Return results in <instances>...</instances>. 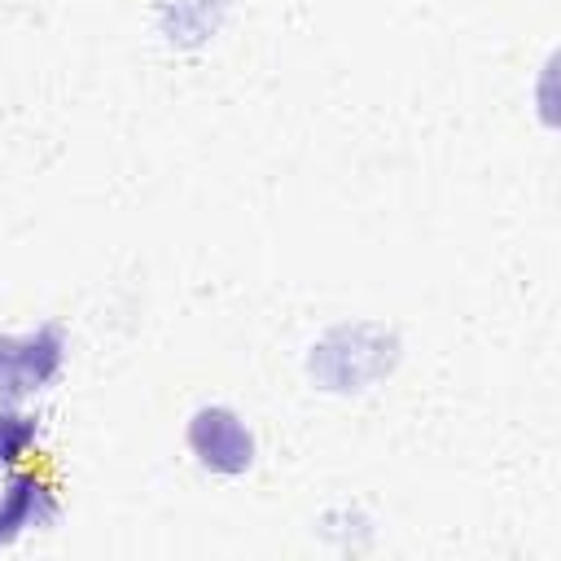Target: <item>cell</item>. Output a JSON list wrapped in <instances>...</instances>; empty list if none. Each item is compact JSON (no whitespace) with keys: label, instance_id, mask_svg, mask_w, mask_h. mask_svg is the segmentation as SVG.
<instances>
[{"label":"cell","instance_id":"obj_5","mask_svg":"<svg viewBox=\"0 0 561 561\" xmlns=\"http://www.w3.org/2000/svg\"><path fill=\"white\" fill-rule=\"evenodd\" d=\"M13 351H18V337H0V399L9 403V377H13Z\"/></svg>","mask_w":561,"mask_h":561},{"label":"cell","instance_id":"obj_4","mask_svg":"<svg viewBox=\"0 0 561 561\" xmlns=\"http://www.w3.org/2000/svg\"><path fill=\"white\" fill-rule=\"evenodd\" d=\"M35 447V416L0 408V465H18Z\"/></svg>","mask_w":561,"mask_h":561},{"label":"cell","instance_id":"obj_2","mask_svg":"<svg viewBox=\"0 0 561 561\" xmlns=\"http://www.w3.org/2000/svg\"><path fill=\"white\" fill-rule=\"evenodd\" d=\"M61 355H66V337L57 324H39L31 333L18 337V351H13V377H9V403L22 399V394H35L44 390L57 373H61Z\"/></svg>","mask_w":561,"mask_h":561},{"label":"cell","instance_id":"obj_1","mask_svg":"<svg viewBox=\"0 0 561 561\" xmlns=\"http://www.w3.org/2000/svg\"><path fill=\"white\" fill-rule=\"evenodd\" d=\"M188 447L210 473H224V478H237L254 465V434L224 403H206L188 416Z\"/></svg>","mask_w":561,"mask_h":561},{"label":"cell","instance_id":"obj_3","mask_svg":"<svg viewBox=\"0 0 561 561\" xmlns=\"http://www.w3.org/2000/svg\"><path fill=\"white\" fill-rule=\"evenodd\" d=\"M57 517V495L35 473H13L0 486V543L18 539L31 526H48Z\"/></svg>","mask_w":561,"mask_h":561}]
</instances>
